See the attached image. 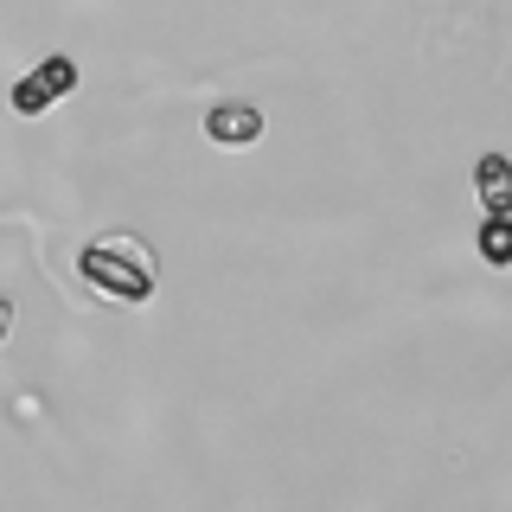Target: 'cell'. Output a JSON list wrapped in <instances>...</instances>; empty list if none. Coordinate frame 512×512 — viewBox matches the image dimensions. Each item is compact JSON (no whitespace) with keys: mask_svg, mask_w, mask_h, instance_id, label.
Returning <instances> with one entry per match:
<instances>
[{"mask_svg":"<svg viewBox=\"0 0 512 512\" xmlns=\"http://www.w3.org/2000/svg\"><path fill=\"white\" fill-rule=\"evenodd\" d=\"M128 256H116V244H90L77 256V269H84L90 288H103V295L116 301H148L154 295V256H141L135 244H122Z\"/></svg>","mask_w":512,"mask_h":512,"instance_id":"obj_1","label":"cell"},{"mask_svg":"<svg viewBox=\"0 0 512 512\" xmlns=\"http://www.w3.org/2000/svg\"><path fill=\"white\" fill-rule=\"evenodd\" d=\"M71 90H77V64H71V58H45L32 77H20V84H13V109H20V116H39V109L64 103Z\"/></svg>","mask_w":512,"mask_h":512,"instance_id":"obj_2","label":"cell"},{"mask_svg":"<svg viewBox=\"0 0 512 512\" xmlns=\"http://www.w3.org/2000/svg\"><path fill=\"white\" fill-rule=\"evenodd\" d=\"M480 186H487V212L506 218V160H500V154L480 160Z\"/></svg>","mask_w":512,"mask_h":512,"instance_id":"obj_4","label":"cell"},{"mask_svg":"<svg viewBox=\"0 0 512 512\" xmlns=\"http://www.w3.org/2000/svg\"><path fill=\"white\" fill-rule=\"evenodd\" d=\"M205 135H212L218 148H250V141L263 135V109L237 103V96H231V103H212V109H205Z\"/></svg>","mask_w":512,"mask_h":512,"instance_id":"obj_3","label":"cell"},{"mask_svg":"<svg viewBox=\"0 0 512 512\" xmlns=\"http://www.w3.org/2000/svg\"><path fill=\"white\" fill-rule=\"evenodd\" d=\"M480 250H487V263H506V250H512L506 244V218H493L487 231H480Z\"/></svg>","mask_w":512,"mask_h":512,"instance_id":"obj_5","label":"cell"}]
</instances>
